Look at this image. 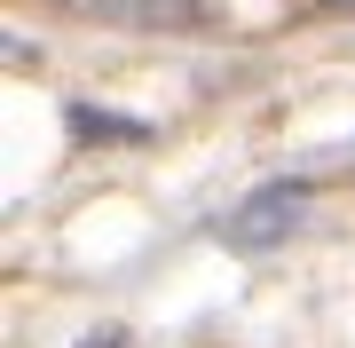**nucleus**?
Instances as JSON below:
<instances>
[{"label":"nucleus","instance_id":"obj_1","mask_svg":"<svg viewBox=\"0 0 355 348\" xmlns=\"http://www.w3.org/2000/svg\"><path fill=\"white\" fill-rule=\"evenodd\" d=\"M300 214H308V182H268V190H253L229 214V245L237 254H268V245H284L300 230Z\"/></svg>","mask_w":355,"mask_h":348},{"label":"nucleus","instance_id":"obj_2","mask_svg":"<svg viewBox=\"0 0 355 348\" xmlns=\"http://www.w3.org/2000/svg\"><path fill=\"white\" fill-rule=\"evenodd\" d=\"M64 8L127 24V32H190V24H205V0H64Z\"/></svg>","mask_w":355,"mask_h":348},{"label":"nucleus","instance_id":"obj_3","mask_svg":"<svg viewBox=\"0 0 355 348\" xmlns=\"http://www.w3.org/2000/svg\"><path fill=\"white\" fill-rule=\"evenodd\" d=\"M79 348H119V333H87V340H79Z\"/></svg>","mask_w":355,"mask_h":348}]
</instances>
